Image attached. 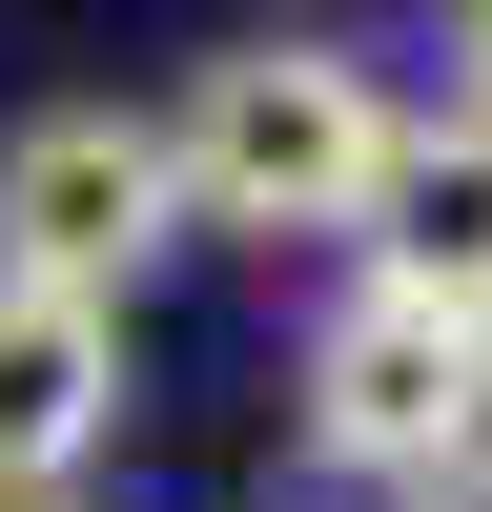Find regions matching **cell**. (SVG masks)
<instances>
[{"label": "cell", "mask_w": 492, "mask_h": 512, "mask_svg": "<svg viewBox=\"0 0 492 512\" xmlns=\"http://www.w3.org/2000/svg\"><path fill=\"white\" fill-rule=\"evenodd\" d=\"M164 164H185V226H246V246H369L410 164V103L349 62V41H246L164 103Z\"/></svg>", "instance_id": "1"}, {"label": "cell", "mask_w": 492, "mask_h": 512, "mask_svg": "<svg viewBox=\"0 0 492 512\" xmlns=\"http://www.w3.org/2000/svg\"><path fill=\"white\" fill-rule=\"evenodd\" d=\"M287 431H308V472H349V492H431L451 451H492V328L431 308V287H390V267H349L308 308Z\"/></svg>", "instance_id": "2"}, {"label": "cell", "mask_w": 492, "mask_h": 512, "mask_svg": "<svg viewBox=\"0 0 492 512\" xmlns=\"http://www.w3.org/2000/svg\"><path fill=\"white\" fill-rule=\"evenodd\" d=\"M164 226H185L164 123H123V103H41L21 144H0V287H82V308H123V287L164 267Z\"/></svg>", "instance_id": "3"}, {"label": "cell", "mask_w": 492, "mask_h": 512, "mask_svg": "<svg viewBox=\"0 0 492 512\" xmlns=\"http://www.w3.org/2000/svg\"><path fill=\"white\" fill-rule=\"evenodd\" d=\"M103 451H123V308L0 287V512H62Z\"/></svg>", "instance_id": "4"}, {"label": "cell", "mask_w": 492, "mask_h": 512, "mask_svg": "<svg viewBox=\"0 0 492 512\" xmlns=\"http://www.w3.org/2000/svg\"><path fill=\"white\" fill-rule=\"evenodd\" d=\"M369 267L390 287H431V308H472L492 328V123L451 103V123H410V164H390V205H369Z\"/></svg>", "instance_id": "5"}, {"label": "cell", "mask_w": 492, "mask_h": 512, "mask_svg": "<svg viewBox=\"0 0 492 512\" xmlns=\"http://www.w3.org/2000/svg\"><path fill=\"white\" fill-rule=\"evenodd\" d=\"M451 82H472V123H492V0H451Z\"/></svg>", "instance_id": "6"}, {"label": "cell", "mask_w": 492, "mask_h": 512, "mask_svg": "<svg viewBox=\"0 0 492 512\" xmlns=\"http://www.w3.org/2000/svg\"><path fill=\"white\" fill-rule=\"evenodd\" d=\"M390 512H492V451H451L431 492H390Z\"/></svg>", "instance_id": "7"}]
</instances>
